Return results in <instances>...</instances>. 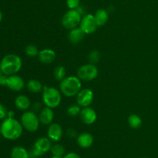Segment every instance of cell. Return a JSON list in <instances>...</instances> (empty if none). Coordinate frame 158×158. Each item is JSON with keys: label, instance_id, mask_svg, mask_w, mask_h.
<instances>
[{"label": "cell", "instance_id": "22", "mask_svg": "<svg viewBox=\"0 0 158 158\" xmlns=\"http://www.w3.org/2000/svg\"><path fill=\"white\" fill-rule=\"evenodd\" d=\"M127 122L130 126L132 129H137L142 125L141 118L137 114L130 115L127 119Z\"/></svg>", "mask_w": 158, "mask_h": 158}, {"label": "cell", "instance_id": "18", "mask_svg": "<svg viewBox=\"0 0 158 158\" xmlns=\"http://www.w3.org/2000/svg\"><path fill=\"white\" fill-rule=\"evenodd\" d=\"M85 35L86 34L82 31L80 27H77L69 30V34H68V39L73 44H78L83 40Z\"/></svg>", "mask_w": 158, "mask_h": 158}, {"label": "cell", "instance_id": "4", "mask_svg": "<svg viewBox=\"0 0 158 158\" xmlns=\"http://www.w3.org/2000/svg\"><path fill=\"white\" fill-rule=\"evenodd\" d=\"M62 93L60 90L53 87L44 86L43 91V102L46 107L56 108L60 105L62 101Z\"/></svg>", "mask_w": 158, "mask_h": 158}, {"label": "cell", "instance_id": "30", "mask_svg": "<svg viewBox=\"0 0 158 158\" xmlns=\"http://www.w3.org/2000/svg\"><path fill=\"white\" fill-rule=\"evenodd\" d=\"M8 117V110L4 105L0 103V120H4Z\"/></svg>", "mask_w": 158, "mask_h": 158}, {"label": "cell", "instance_id": "14", "mask_svg": "<svg viewBox=\"0 0 158 158\" xmlns=\"http://www.w3.org/2000/svg\"><path fill=\"white\" fill-rule=\"evenodd\" d=\"M52 140L49 137H40L35 141L33 147L39 150L43 155L49 151L52 147Z\"/></svg>", "mask_w": 158, "mask_h": 158}, {"label": "cell", "instance_id": "9", "mask_svg": "<svg viewBox=\"0 0 158 158\" xmlns=\"http://www.w3.org/2000/svg\"><path fill=\"white\" fill-rule=\"evenodd\" d=\"M94 94V92L89 88H83L80 91L77 95V104L81 108L89 107L93 103Z\"/></svg>", "mask_w": 158, "mask_h": 158}, {"label": "cell", "instance_id": "24", "mask_svg": "<svg viewBox=\"0 0 158 158\" xmlns=\"http://www.w3.org/2000/svg\"><path fill=\"white\" fill-rule=\"evenodd\" d=\"M53 75L57 81H62L65 77H66V68L62 65H58L54 69Z\"/></svg>", "mask_w": 158, "mask_h": 158}, {"label": "cell", "instance_id": "13", "mask_svg": "<svg viewBox=\"0 0 158 158\" xmlns=\"http://www.w3.org/2000/svg\"><path fill=\"white\" fill-rule=\"evenodd\" d=\"M38 116L40 123L45 125H49L53 122L54 112L52 108L46 106L44 108H42Z\"/></svg>", "mask_w": 158, "mask_h": 158}, {"label": "cell", "instance_id": "19", "mask_svg": "<svg viewBox=\"0 0 158 158\" xmlns=\"http://www.w3.org/2000/svg\"><path fill=\"white\" fill-rule=\"evenodd\" d=\"M94 15L97 26H104L109 20V14L103 9H100L96 11Z\"/></svg>", "mask_w": 158, "mask_h": 158}, {"label": "cell", "instance_id": "21", "mask_svg": "<svg viewBox=\"0 0 158 158\" xmlns=\"http://www.w3.org/2000/svg\"><path fill=\"white\" fill-rule=\"evenodd\" d=\"M26 87H27V89L29 90V91H30L31 93H33V94L41 92L44 88V85H43V84L36 79H30L29 81H28Z\"/></svg>", "mask_w": 158, "mask_h": 158}, {"label": "cell", "instance_id": "20", "mask_svg": "<svg viewBox=\"0 0 158 158\" xmlns=\"http://www.w3.org/2000/svg\"><path fill=\"white\" fill-rule=\"evenodd\" d=\"M10 158H29V150L22 146H16L11 150Z\"/></svg>", "mask_w": 158, "mask_h": 158}, {"label": "cell", "instance_id": "5", "mask_svg": "<svg viewBox=\"0 0 158 158\" xmlns=\"http://www.w3.org/2000/svg\"><path fill=\"white\" fill-rule=\"evenodd\" d=\"M20 122L23 129L30 133L37 131L40 124L39 116H37L36 113L33 111H28V110L24 112L22 115Z\"/></svg>", "mask_w": 158, "mask_h": 158}, {"label": "cell", "instance_id": "29", "mask_svg": "<svg viewBox=\"0 0 158 158\" xmlns=\"http://www.w3.org/2000/svg\"><path fill=\"white\" fill-rule=\"evenodd\" d=\"M29 158H40V156H43V154L37 149H35L33 146L29 150Z\"/></svg>", "mask_w": 158, "mask_h": 158}, {"label": "cell", "instance_id": "23", "mask_svg": "<svg viewBox=\"0 0 158 158\" xmlns=\"http://www.w3.org/2000/svg\"><path fill=\"white\" fill-rule=\"evenodd\" d=\"M50 152L52 156L63 157L66 154V148L62 144L59 143H56L52 144V147L50 149Z\"/></svg>", "mask_w": 158, "mask_h": 158}, {"label": "cell", "instance_id": "2", "mask_svg": "<svg viewBox=\"0 0 158 158\" xmlns=\"http://www.w3.org/2000/svg\"><path fill=\"white\" fill-rule=\"evenodd\" d=\"M23 61L19 56L9 54L4 56L0 61V70L3 74L7 76L17 74L21 70Z\"/></svg>", "mask_w": 158, "mask_h": 158}, {"label": "cell", "instance_id": "17", "mask_svg": "<svg viewBox=\"0 0 158 158\" xmlns=\"http://www.w3.org/2000/svg\"><path fill=\"white\" fill-rule=\"evenodd\" d=\"M15 105L20 111H27L31 106V101L25 94H19L15 99Z\"/></svg>", "mask_w": 158, "mask_h": 158}, {"label": "cell", "instance_id": "27", "mask_svg": "<svg viewBox=\"0 0 158 158\" xmlns=\"http://www.w3.org/2000/svg\"><path fill=\"white\" fill-rule=\"evenodd\" d=\"M88 58H89V63L93 64H96L97 63H98L99 60L100 58V54L98 50H94L90 51L88 56Z\"/></svg>", "mask_w": 158, "mask_h": 158}, {"label": "cell", "instance_id": "33", "mask_svg": "<svg viewBox=\"0 0 158 158\" xmlns=\"http://www.w3.org/2000/svg\"><path fill=\"white\" fill-rule=\"evenodd\" d=\"M7 80L8 76L2 74V76L0 78V85H2V86H6L7 85Z\"/></svg>", "mask_w": 158, "mask_h": 158}, {"label": "cell", "instance_id": "16", "mask_svg": "<svg viewBox=\"0 0 158 158\" xmlns=\"http://www.w3.org/2000/svg\"><path fill=\"white\" fill-rule=\"evenodd\" d=\"M94 136L91 133L84 132L78 135L77 137V144L80 146L81 148L87 149L89 148L94 143Z\"/></svg>", "mask_w": 158, "mask_h": 158}, {"label": "cell", "instance_id": "7", "mask_svg": "<svg viewBox=\"0 0 158 158\" xmlns=\"http://www.w3.org/2000/svg\"><path fill=\"white\" fill-rule=\"evenodd\" d=\"M98 68L96 64H85L80 66L77 70V77L81 81H90L96 79L98 76Z\"/></svg>", "mask_w": 158, "mask_h": 158}, {"label": "cell", "instance_id": "6", "mask_svg": "<svg viewBox=\"0 0 158 158\" xmlns=\"http://www.w3.org/2000/svg\"><path fill=\"white\" fill-rule=\"evenodd\" d=\"M81 20L82 15L77 9H69L62 17L61 23L63 27L71 30L80 26Z\"/></svg>", "mask_w": 158, "mask_h": 158}, {"label": "cell", "instance_id": "36", "mask_svg": "<svg viewBox=\"0 0 158 158\" xmlns=\"http://www.w3.org/2000/svg\"><path fill=\"white\" fill-rule=\"evenodd\" d=\"M2 17H3L2 13V12H1V11H0V23H1L2 20Z\"/></svg>", "mask_w": 158, "mask_h": 158}, {"label": "cell", "instance_id": "10", "mask_svg": "<svg viewBox=\"0 0 158 158\" xmlns=\"http://www.w3.org/2000/svg\"><path fill=\"white\" fill-rule=\"evenodd\" d=\"M80 117L82 122L86 125H92L97 121V114L95 110L91 107H86L81 109Z\"/></svg>", "mask_w": 158, "mask_h": 158}, {"label": "cell", "instance_id": "15", "mask_svg": "<svg viewBox=\"0 0 158 158\" xmlns=\"http://www.w3.org/2000/svg\"><path fill=\"white\" fill-rule=\"evenodd\" d=\"M39 60L41 63L44 64H50L55 60L56 57V54L55 51L49 48H45L39 53Z\"/></svg>", "mask_w": 158, "mask_h": 158}, {"label": "cell", "instance_id": "37", "mask_svg": "<svg viewBox=\"0 0 158 158\" xmlns=\"http://www.w3.org/2000/svg\"><path fill=\"white\" fill-rule=\"evenodd\" d=\"M2 71H1V70H0V78H1V77H2Z\"/></svg>", "mask_w": 158, "mask_h": 158}, {"label": "cell", "instance_id": "25", "mask_svg": "<svg viewBox=\"0 0 158 158\" xmlns=\"http://www.w3.org/2000/svg\"><path fill=\"white\" fill-rule=\"evenodd\" d=\"M25 53H26V56L29 57H35L39 55L38 47L34 44H29L26 46L25 48Z\"/></svg>", "mask_w": 158, "mask_h": 158}, {"label": "cell", "instance_id": "12", "mask_svg": "<svg viewBox=\"0 0 158 158\" xmlns=\"http://www.w3.org/2000/svg\"><path fill=\"white\" fill-rule=\"evenodd\" d=\"M63 135V128L61 125L56 122H52L49 125L47 130V137L53 142H59L62 139Z\"/></svg>", "mask_w": 158, "mask_h": 158}, {"label": "cell", "instance_id": "26", "mask_svg": "<svg viewBox=\"0 0 158 158\" xmlns=\"http://www.w3.org/2000/svg\"><path fill=\"white\" fill-rule=\"evenodd\" d=\"M81 107L80 106L77 104H73V105H71L68 107L67 108V114L69 116H72V117H75L80 115V112H81Z\"/></svg>", "mask_w": 158, "mask_h": 158}, {"label": "cell", "instance_id": "32", "mask_svg": "<svg viewBox=\"0 0 158 158\" xmlns=\"http://www.w3.org/2000/svg\"><path fill=\"white\" fill-rule=\"evenodd\" d=\"M63 158H81V156L75 152H69V153H66L63 156Z\"/></svg>", "mask_w": 158, "mask_h": 158}, {"label": "cell", "instance_id": "35", "mask_svg": "<svg viewBox=\"0 0 158 158\" xmlns=\"http://www.w3.org/2000/svg\"><path fill=\"white\" fill-rule=\"evenodd\" d=\"M14 116H15V112L13 111H8V117L14 118Z\"/></svg>", "mask_w": 158, "mask_h": 158}, {"label": "cell", "instance_id": "28", "mask_svg": "<svg viewBox=\"0 0 158 158\" xmlns=\"http://www.w3.org/2000/svg\"><path fill=\"white\" fill-rule=\"evenodd\" d=\"M80 4V0H66V5L69 9H77Z\"/></svg>", "mask_w": 158, "mask_h": 158}, {"label": "cell", "instance_id": "3", "mask_svg": "<svg viewBox=\"0 0 158 158\" xmlns=\"http://www.w3.org/2000/svg\"><path fill=\"white\" fill-rule=\"evenodd\" d=\"M82 89L81 80L77 76H68L60 82V91L66 97H73Z\"/></svg>", "mask_w": 158, "mask_h": 158}, {"label": "cell", "instance_id": "34", "mask_svg": "<svg viewBox=\"0 0 158 158\" xmlns=\"http://www.w3.org/2000/svg\"><path fill=\"white\" fill-rule=\"evenodd\" d=\"M33 109L35 111H40L42 109L41 108V103L40 102H35L33 104Z\"/></svg>", "mask_w": 158, "mask_h": 158}, {"label": "cell", "instance_id": "8", "mask_svg": "<svg viewBox=\"0 0 158 158\" xmlns=\"http://www.w3.org/2000/svg\"><path fill=\"white\" fill-rule=\"evenodd\" d=\"M79 27L82 29V31L86 35H88V34L94 33L97 30L98 26L96 23L94 15L93 14L88 13L82 17L81 22H80Z\"/></svg>", "mask_w": 158, "mask_h": 158}, {"label": "cell", "instance_id": "38", "mask_svg": "<svg viewBox=\"0 0 158 158\" xmlns=\"http://www.w3.org/2000/svg\"><path fill=\"white\" fill-rule=\"evenodd\" d=\"M139 158H148V157H144V156H143V157H139Z\"/></svg>", "mask_w": 158, "mask_h": 158}, {"label": "cell", "instance_id": "31", "mask_svg": "<svg viewBox=\"0 0 158 158\" xmlns=\"http://www.w3.org/2000/svg\"><path fill=\"white\" fill-rule=\"evenodd\" d=\"M66 134H67V136L70 138H75L78 136L77 132L74 129H72V128H69V129L66 131Z\"/></svg>", "mask_w": 158, "mask_h": 158}, {"label": "cell", "instance_id": "11", "mask_svg": "<svg viewBox=\"0 0 158 158\" xmlns=\"http://www.w3.org/2000/svg\"><path fill=\"white\" fill-rule=\"evenodd\" d=\"M25 85H26L25 81L21 76L18 75V74L8 76L7 85L6 86L9 89L14 91H20L24 88Z\"/></svg>", "mask_w": 158, "mask_h": 158}, {"label": "cell", "instance_id": "1", "mask_svg": "<svg viewBox=\"0 0 158 158\" xmlns=\"http://www.w3.org/2000/svg\"><path fill=\"white\" fill-rule=\"evenodd\" d=\"M23 127L21 122L15 118L7 117L2 121L0 125V133L2 136L9 140H15L22 136Z\"/></svg>", "mask_w": 158, "mask_h": 158}]
</instances>
